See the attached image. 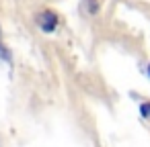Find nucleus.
Returning a JSON list of instances; mask_svg holds the SVG:
<instances>
[{
    "instance_id": "nucleus-1",
    "label": "nucleus",
    "mask_w": 150,
    "mask_h": 147,
    "mask_svg": "<svg viewBox=\"0 0 150 147\" xmlns=\"http://www.w3.org/2000/svg\"><path fill=\"white\" fill-rule=\"evenodd\" d=\"M35 23H37V27H39L41 33H47V35H50V33H54V31L58 29L60 17H58V13L45 8V10H41V13L35 15Z\"/></svg>"
},
{
    "instance_id": "nucleus-2",
    "label": "nucleus",
    "mask_w": 150,
    "mask_h": 147,
    "mask_svg": "<svg viewBox=\"0 0 150 147\" xmlns=\"http://www.w3.org/2000/svg\"><path fill=\"white\" fill-rule=\"evenodd\" d=\"M84 4H86V13L91 17H95L99 13V0H84Z\"/></svg>"
},
{
    "instance_id": "nucleus-3",
    "label": "nucleus",
    "mask_w": 150,
    "mask_h": 147,
    "mask_svg": "<svg viewBox=\"0 0 150 147\" xmlns=\"http://www.w3.org/2000/svg\"><path fill=\"white\" fill-rule=\"evenodd\" d=\"M140 114H142L144 118H150V102H144V104L140 106Z\"/></svg>"
},
{
    "instance_id": "nucleus-4",
    "label": "nucleus",
    "mask_w": 150,
    "mask_h": 147,
    "mask_svg": "<svg viewBox=\"0 0 150 147\" xmlns=\"http://www.w3.org/2000/svg\"><path fill=\"white\" fill-rule=\"evenodd\" d=\"M0 57H2V59H6V61H11V53H8V49H6L2 43H0Z\"/></svg>"
},
{
    "instance_id": "nucleus-5",
    "label": "nucleus",
    "mask_w": 150,
    "mask_h": 147,
    "mask_svg": "<svg viewBox=\"0 0 150 147\" xmlns=\"http://www.w3.org/2000/svg\"><path fill=\"white\" fill-rule=\"evenodd\" d=\"M148 74H150V65H148Z\"/></svg>"
}]
</instances>
